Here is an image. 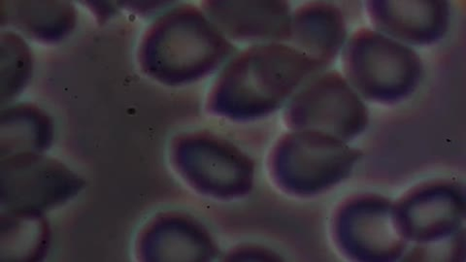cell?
I'll use <instances>...</instances> for the list:
<instances>
[{
    "instance_id": "cell-1",
    "label": "cell",
    "mask_w": 466,
    "mask_h": 262,
    "mask_svg": "<svg viewBox=\"0 0 466 262\" xmlns=\"http://www.w3.org/2000/svg\"><path fill=\"white\" fill-rule=\"evenodd\" d=\"M310 57L287 43L254 44L228 65L222 80L226 115L251 122L266 118L300 87L323 71Z\"/></svg>"
},
{
    "instance_id": "cell-2",
    "label": "cell",
    "mask_w": 466,
    "mask_h": 262,
    "mask_svg": "<svg viewBox=\"0 0 466 262\" xmlns=\"http://www.w3.org/2000/svg\"><path fill=\"white\" fill-rule=\"evenodd\" d=\"M341 54L342 75L372 104H400L418 90L424 76V65L414 48L374 28L357 29Z\"/></svg>"
},
{
    "instance_id": "cell-3",
    "label": "cell",
    "mask_w": 466,
    "mask_h": 262,
    "mask_svg": "<svg viewBox=\"0 0 466 262\" xmlns=\"http://www.w3.org/2000/svg\"><path fill=\"white\" fill-rule=\"evenodd\" d=\"M362 153L337 137L314 130H289L268 157L269 176L281 192L295 197L328 193L347 180Z\"/></svg>"
},
{
    "instance_id": "cell-4",
    "label": "cell",
    "mask_w": 466,
    "mask_h": 262,
    "mask_svg": "<svg viewBox=\"0 0 466 262\" xmlns=\"http://www.w3.org/2000/svg\"><path fill=\"white\" fill-rule=\"evenodd\" d=\"M370 110L339 71H320L306 82L285 106L289 130H314L347 143L370 125Z\"/></svg>"
},
{
    "instance_id": "cell-5",
    "label": "cell",
    "mask_w": 466,
    "mask_h": 262,
    "mask_svg": "<svg viewBox=\"0 0 466 262\" xmlns=\"http://www.w3.org/2000/svg\"><path fill=\"white\" fill-rule=\"evenodd\" d=\"M331 233L339 252L356 261H398L410 245L397 225L393 201L377 194L343 200L333 214Z\"/></svg>"
},
{
    "instance_id": "cell-6",
    "label": "cell",
    "mask_w": 466,
    "mask_h": 262,
    "mask_svg": "<svg viewBox=\"0 0 466 262\" xmlns=\"http://www.w3.org/2000/svg\"><path fill=\"white\" fill-rule=\"evenodd\" d=\"M393 212L410 243L424 246L453 239L464 231V186L448 179L421 183L393 201Z\"/></svg>"
},
{
    "instance_id": "cell-7",
    "label": "cell",
    "mask_w": 466,
    "mask_h": 262,
    "mask_svg": "<svg viewBox=\"0 0 466 262\" xmlns=\"http://www.w3.org/2000/svg\"><path fill=\"white\" fill-rule=\"evenodd\" d=\"M372 28L410 47H428L441 41L451 22L443 0H371L364 4Z\"/></svg>"
},
{
    "instance_id": "cell-8",
    "label": "cell",
    "mask_w": 466,
    "mask_h": 262,
    "mask_svg": "<svg viewBox=\"0 0 466 262\" xmlns=\"http://www.w3.org/2000/svg\"><path fill=\"white\" fill-rule=\"evenodd\" d=\"M347 39L344 15L335 5L310 3L291 13L287 44L310 57L323 69L337 60Z\"/></svg>"
},
{
    "instance_id": "cell-9",
    "label": "cell",
    "mask_w": 466,
    "mask_h": 262,
    "mask_svg": "<svg viewBox=\"0 0 466 262\" xmlns=\"http://www.w3.org/2000/svg\"><path fill=\"white\" fill-rule=\"evenodd\" d=\"M226 8L227 33L243 42L288 43L291 8L286 2H243Z\"/></svg>"
}]
</instances>
